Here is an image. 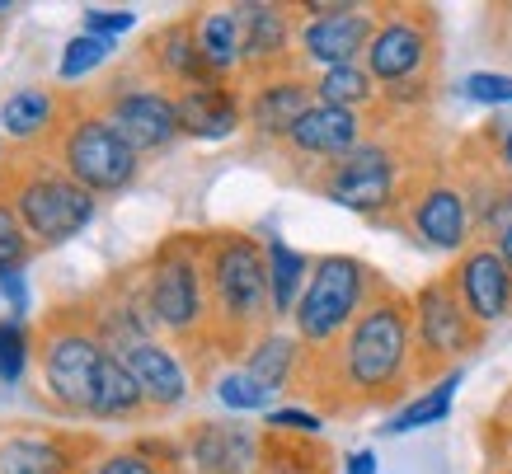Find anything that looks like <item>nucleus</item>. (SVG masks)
<instances>
[{
  "instance_id": "1",
  "label": "nucleus",
  "mask_w": 512,
  "mask_h": 474,
  "mask_svg": "<svg viewBox=\"0 0 512 474\" xmlns=\"http://www.w3.org/2000/svg\"><path fill=\"white\" fill-rule=\"evenodd\" d=\"M301 390L315 399L325 418H357L423 390L419 348H414V310L409 296L386 287L357 324L325 352H311Z\"/></svg>"
},
{
  "instance_id": "45",
  "label": "nucleus",
  "mask_w": 512,
  "mask_h": 474,
  "mask_svg": "<svg viewBox=\"0 0 512 474\" xmlns=\"http://www.w3.org/2000/svg\"><path fill=\"white\" fill-rule=\"evenodd\" d=\"M494 137H498V160H503L512 174V127H494Z\"/></svg>"
},
{
  "instance_id": "25",
  "label": "nucleus",
  "mask_w": 512,
  "mask_h": 474,
  "mask_svg": "<svg viewBox=\"0 0 512 474\" xmlns=\"http://www.w3.org/2000/svg\"><path fill=\"white\" fill-rule=\"evenodd\" d=\"M71 94H57L47 85H19L0 99V137L10 141V151H43L57 123L66 113Z\"/></svg>"
},
{
  "instance_id": "48",
  "label": "nucleus",
  "mask_w": 512,
  "mask_h": 474,
  "mask_svg": "<svg viewBox=\"0 0 512 474\" xmlns=\"http://www.w3.org/2000/svg\"><path fill=\"white\" fill-rule=\"evenodd\" d=\"M5 24H10V5H0V33H5Z\"/></svg>"
},
{
  "instance_id": "17",
  "label": "nucleus",
  "mask_w": 512,
  "mask_h": 474,
  "mask_svg": "<svg viewBox=\"0 0 512 474\" xmlns=\"http://www.w3.org/2000/svg\"><path fill=\"white\" fill-rule=\"evenodd\" d=\"M104 446L80 432L0 428V474H90Z\"/></svg>"
},
{
  "instance_id": "36",
  "label": "nucleus",
  "mask_w": 512,
  "mask_h": 474,
  "mask_svg": "<svg viewBox=\"0 0 512 474\" xmlns=\"http://www.w3.org/2000/svg\"><path fill=\"white\" fill-rule=\"evenodd\" d=\"M33 254H38L33 235L24 230V221H19L15 207L0 198V273H24Z\"/></svg>"
},
{
  "instance_id": "8",
  "label": "nucleus",
  "mask_w": 512,
  "mask_h": 474,
  "mask_svg": "<svg viewBox=\"0 0 512 474\" xmlns=\"http://www.w3.org/2000/svg\"><path fill=\"white\" fill-rule=\"evenodd\" d=\"M386 287H390L386 277L376 273L367 259H357V254H315L311 282H306L301 301H296L292 334L306 343V352L334 348L357 324V315L372 306Z\"/></svg>"
},
{
  "instance_id": "42",
  "label": "nucleus",
  "mask_w": 512,
  "mask_h": 474,
  "mask_svg": "<svg viewBox=\"0 0 512 474\" xmlns=\"http://www.w3.org/2000/svg\"><path fill=\"white\" fill-rule=\"evenodd\" d=\"M343 474H381V456L372 446H357V451L343 456Z\"/></svg>"
},
{
  "instance_id": "33",
  "label": "nucleus",
  "mask_w": 512,
  "mask_h": 474,
  "mask_svg": "<svg viewBox=\"0 0 512 474\" xmlns=\"http://www.w3.org/2000/svg\"><path fill=\"white\" fill-rule=\"evenodd\" d=\"M38 357V329L29 320L0 315V385H19Z\"/></svg>"
},
{
  "instance_id": "20",
  "label": "nucleus",
  "mask_w": 512,
  "mask_h": 474,
  "mask_svg": "<svg viewBox=\"0 0 512 474\" xmlns=\"http://www.w3.org/2000/svg\"><path fill=\"white\" fill-rule=\"evenodd\" d=\"M132 66H137L146 80L165 85L170 94L217 80V76H212V66L202 62L198 33H193V15L165 19L156 33H146V38H141V47H137V57H132Z\"/></svg>"
},
{
  "instance_id": "26",
  "label": "nucleus",
  "mask_w": 512,
  "mask_h": 474,
  "mask_svg": "<svg viewBox=\"0 0 512 474\" xmlns=\"http://www.w3.org/2000/svg\"><path fill=\"white\" fill-rule=\"evenodd\" d=\"M306 362H311V352H306V343L292 334V329H268V334H259L254 343L245 348V357H240V367L254 376L259 385H268L273 395H287V390H301V376H306Z\"/></svg>"
},
{
  "instance_id": "4",
  "label": "nucleus",
  "mask_w": 512,
  "mask_h": 474,
  "mask_svg": "<svg viewBox=\"0 0 512 474\" xmlns=\"http://www.w3.org/2000/svg\"><path fill=\"white\" fill-rule=\"evenodd\" d=\"M141 301L156 334L188 352L198 381L207 371V334H212V301H207V268H202V230H174L146 259H137Z\"/></svg>"
},
{
  "instance_id": "16",
  "label": "nucleus",
  "mask_w": 512,
  "mask_h": 474,
  "mask_svg": "<svg viewBox=\"0 0 512 474\" xmlns=\"http://www.w3.org/2000/svg\"><path fill=\"white\" fill-rule=\"evenodd\" d=\"M376 123H381L376 113H348V108L315 104L273 155H278L287 169H306V174L296 179V184H306L315 169H325V165H334V160H343V155H353L357 146L376 132Z\"/></svg>"
},
{
  "instance_id": "21",
  "label": "nucleus",
  "mask_w": 512,
  "mask_h": 474,
  "mask_svg": "<svg viewBox=\"0 0 512 474\" xmlns=\"http://www.w3.org/2000/svg\"><path fill=\"white\" fill-rule=\"evenodd\" d=\"M123 362L132 371V381H137L151 418H170V413H179L193 399L198 371L188 367V352H179L165 338H146L137 348H127Z\"/></svg>"
},
{
  "instance_id": "23",
  "label": "nucleus",
  "mask_w": 512,
  "mask_h": 474,
  "mask_svg": "<svg viewBox=\"0 0 512 474\" xmlns=\"http://www.w3.org/2000/svg\"><path fill=\"white\" fill-rule=\"evenodd\" d=\"M188 474H259L264 470V432L231 423V418H202L184 432Z\"/></svg>"
},
{
  "instance_id": "39",
  "label": "nucleus",
  "mask_w": 512,
  "mask_h": 474,
  "mask_svg": "<svg viewBox=\"0 0 512 474\" xmlns=\"http://www.w3.org/2000/svg\"><path fill=\"white\" fill-rule=\"evenodd\" d=\"M461 94H466L470 104H484V108L512 104V71H470L461 80Z\"/></svg>"
},
{
  "instance_id": "24",
  "label": "nucleus",
  "mask_w": 512,
  "mask_h": 474,
  "mask_svg": "<svg viewBox=\"0 0 512 474\" xmlns=\"http://www.w3.org/2000/svg\"><path fill=\"white\" fill-rule=\"evenodd\" d=\"M179 127L188 141H231L245 132V85L240 80H207L174 94Z\"/></svg>"
},
{
  "instance_id": "13",
  "label": "nucleus",
  "mask_w": 512,
  "mask_h": 474,
  "mask_svg": "<svg viewBox=\"0 0 512 474\" xmlns=\"http://www.w3.org/2000/svg\"><path fill=\"white\" fill-rule=\"evenodd\" d=\"M381 5H353V0H306L296 5V62L311 76L353 66L367 57Z\"/></svg>"
},
{
  "instance_id": "6",
  "label": "nucleus",
  "mask_w": 512,
  "mask_h": 474,
  "mask_svg": "<svg viewBox=\"0 0 512 474\" xmlns=\"http://www.w3.org/2000/svg\"><path fill=\"white\" fill-rule=\"evenodd\" d=\"M0 198L19 212L38 249L71 245L99 212V198L85 193L47 151H10L0 165Z\"/></svg>"
},
{
  "instance_id": "41",
  "label": "nucleus",
  "mask_w": 512,
  "mask_h": 474,
  "mask_svg": "<svg viewBox=\"0 0 512 474\" xmlns=\"http://www.w3.org/2000/svg\"><path fill=\"white\" fill-rule=\"evenodd\" d=\"M29 277L24 273H0V310L5 315H15V320H29Z\"/></svg>"
},
{
  "instance_id": "29",
  "label": "nucleus",
  "mask_w": 512,
  "mask_h": 474,
  "mask_svg": "<svg viewBox=\"0 0 512 474\" xmlns=\"http://www.w3.org/2000/svg\"><path fill=\"white\" fill-rule=\"evenodd\" d=\"M264 259H268L273 315H278V320H292L296 301H301V291H306V282H311L315 259H311V254H301L296 245H287L282 235H268V240H264Z\"/></svg>"
},
{
  "instance_id": "46",
  "label": "nucleus",
  "mask_w": 512,
  "mask_h": 474,
  "mask_svg": "<svg viewBox=\"0 0 512 474\" xmlns=\"http://www.w3.org/2000/svg\"><path fill=\"white\" fill-rule=\"evenodd\" d=\"M484 474H512V460H484Z\"/></svg>"
},
{
  "instance_id": "47",
  "label": "nucleus",
  "mask_w": 512,
  "mask_h": 474,
  "mask_svg": "<svg viewBox=\"0 0 512 474\" xmlns=\"http://www.w3.org/2000/svg\"><path fill=\"white\" fill-rule=\"evenodd\" d=\"M5 160H10V141L0 137V165H5Z\"/></svg>"
},
{
  "instance_id": "28",
  "label": "nucleus",
  "mask_w": 512,
  "mask_h": 474,
  "mask_svg": "<svg viewBox=\"0 0 512 474\" xmlns=\"http://www.w3.org/2000/svg\"><path fill=\"white\" fill-rule=\"evenodd\" d=\"M461 381H466V367H456V371H447L442 381L423 385L419 395H409L400 409H395L386 423H381V432H386V437H409V432H423V428H437V423H447V418H451V404H456V390H461Z\"/></svg>"
},
{
  "instance_id": "11",
  "label": "nucleus",
  "mask_w": 512,
  "mask_h": 474,
  "mask_svg": "<svg viewBox=\"0 0 512 474\" xmlns=\"http://www.w3.org/2000/svg\"><path fill=\"white\" fill-rule=\"evenodd\" d=\"M400 230L414 249H433V254H466L475 245V216H470L466 188L456 184L447 160H437L419 184L404 193L400 212L386 221Z\"/></svg>"
},
{
  "instance_id": "18",
  "label": "nucleus",
  "mask_w": 512,
  "mask_h": 474,
  "mask_svg": "<svg viewBox=\"0 0 512 474\" xmlns=\"http://www.w3.org/2000/svg\"><path fill=\"white\" fill-rule=\"evenodd\" d=\"M80 306L90 315L94 334L104 338V348L123 357L127 348H137L146 338H160L151 315H146V301H141V277H137V263L113 273L109 282H99L90 296H80Z\"/></svg>"
},
{
  "instance_id": "2",
  "label": "nucleus",
  "mask_w": 512,
  "mask_h": 474,
  "mask_svg": "<svg viewBox=\"0 0 512 474\" xmlns=\"http://www.w3.org/2000/svg\"><path fill=\"white\" fill-rule=\"evenodd\" d=\"M437 160H447V155L428 146L423 118H414V123H386L381 118L376 132L353 155L315 169L301 188H311L315 198L334 202L343 212H357V216H367V221H376V226H386L390 216L400 212L404 193L419 184Z\"/></svg>"
},
{
  "instance_id": "30",
  "label": "nucleus",
  "mask_w": 512,
  "mask_h": 474,
  "mask_svg": "<svg viewBox=\"0 0 512 474\" xmlns=\"http://www.w3.org/2000/svg\"><path fill=\"white\" fill-rule=\"evenodd\" d=\"M259 474H334V451L320 437L264 432V470Z\"/></svg>"
},
{
  "instance_id": "34",
  "label": "nucleus",
  "mask_w": 512,
  "mask_h": 474,
  "mask_svg": "<svg viewBox=\"0 0 512 474\" xmlns=\"http://www.w3.org/2000/svg\"><path fill=\"white\" fill-rule=\"evenodd\" d=\"M207 385H212V395L221 399V409H231V413H268L273 409V390L254 381L245 367H221Z\"/></svg>"
},
{
  "instance_id": "9",
  "label": "nucleus",
  "mask_w": 512,
  "mask_h": 474,
  "mask_svg": "<svg viewBox=\"0 0 512 474\" xmlns=\"http://www.w3.org/2000/svg\"><path fill=\"white\" fill-rule=\"evenodd\" d=\"M409 310H414V348H419L423 385L442 381L466 357H475L484 348V338H489V329L456 296L447 273L428 277V282H419V291H409Z\"/></svg>"
},
{
  "instance_id": "37",
  "label": "nucleus",
  "mask_w": 512,
  "mask_h": 474,
  "mask_svg": "<svg viewBox=\"0 0 512 474\" xmlns=\"http://www.w3.org/2000/svg\"><path fill=\"white\" fill-rule=\"evenodd\" d=\"M132 29H137V10H127V5H80V33H90V38L118 43Z\"/></svg>"
},
{
  "instance_id": "7",
  "label": "nucleus",
  "mask_w": 512,
  "mask_h": 474,
  "mask_svg": "<svg viewBox=\"0 0 512 474\" xmlns=\"http://www.w3.org/2000/svg\"><path fill=\"white\" fill-rule=\"evenodd\" d=\"M43 151L94 198H123L141 179V155L113 132L109 118L90 104V94L66 99L62 123H57Z\"/></svg>"
},
{
  "instance_id": "35",
  "label": "nucleus",
  "mask_w": 512,
  "mask_h": 474,
  "mask_svg": "<svg viewBox=\"0 0 512 474\" xmlns=\"http://www.w3.org/2000/svg\"><path fill=\"white\" fill-rule=\"evenodd\" d=\"M109 62H113V43H104V38H90V33H76V38L62 47L57 80L76 85V80H90L94 71H104Z\"/></svg>"
},
{
  "instance_id": "38",
  "label": "nucleus",
  "mask_w": 512,
  "mask_h": 474,
  "mask_svg": "<svg viewBox=\"0 0 512 474\" xmlns=\"http://www.w3.org/2000/svg\"><path fill=\"white\" fill-rule=\"evenodd\" d=\"M264 432H287V437H320L325 432V413L311 404H273L264 413Z\"/></svg>"
},
{
  "instance_id": "3",
  "label": "nucleus",
  "mask_w": 512,
  "mask_h": 474,
  "mask_svg": "<svg viewBox=\"0 0 512 474\" xmlns=\"http://www.w3.org/2000/svg\"><path fill=\"white\" fill-rule=\"evenodd\" d=\"M202 268H207V301H212V334H207V371L231 367V357H245V348L259 334H268L273 291H268V259L264 240L235 226L202 230Z\"/></svg>"
},
{
  "instance_id": "15",
  "label": "nucleus",
  "mask_w": 512,
  "mask_h": 474,
  "mask_svg": "<svg viewBox=\"0 0 512 474\" xmlns=\"http://www.w3.org/2000/svg\"><path fill=\"white\" fill-rule=\"evenodd\" d=\"M240 85H245V132L259 151H278L292 137V127L320 104L315 76L301 62L287 71H273V76L240 80Z\"/></svg>"
},
{
  "instance_id": "10",
  "label": "nucleus",
  "mask_w": 512,
  "mask_h": 474,
  "mask_svg": "<svg viewBox=\"0 0 512 474\" xmlns=\"http://www.w3.org/2000/svg\"><path fill=\"white\" fill-rule=\"evenodd\" d=\"M90 104L113 123V132L146 160V155H165L174 141H184L179 127V104L174 94L156 80H146L137 66H118V76H109L90 94Z\"/></svg>"
},
{
  "instance_id": "43",
  "label": "nucleus",
  "mask_w": 512,
  "mask_h": 474,
  "mask_svg": "<svg viewBox=\"0 0 512 474\" xmlns=\"http://www.w3.org/2000/svg\"><path fill=\"white\" fill-rule=\"evenodd\" d=\"M489 19H494V29H503V33H498V43L512 52V5H503V10H489Z\"/></svg>"
},
{
  "instance_id": "32",
  "label": "nucleus",
  "mask_w": 512,
  "mask_h": 474,
  "mask_svg": "<svg viewBox=\"0 0 512 474\" xmlns=\"http://www.w3.org/2000/svg\"><path fill=\"white\" fill-rule=\"evenodd\" d=\"M146 418H151V409H146L132 371H127L123 357H113L104 381H99V399H94L90 423H146Z\"/></svg>"
},
{
  "instance_id": "44",
  "label": "nucleus",
  "mask_w": 512,
  "mask_h": 474,
  "mask_svg": "<svg viewBox=\"0 0 512 474\" xmlns=\"http://www.w3.org/2000/svg\"><path fill=\"white\" fill-rule=\"evenodd\" d=\"M489 245H494V249H498V259H503V263H508V268H512V221H508V226H503V230H498V235H494V240H489Z\"/></svg>"
},
{
  "instance_id": "49",
  "label": "nucleus",
  "mask_w": 512,
  "mask_h": 474,
  "mask_svg": "<svg viewBox=\"0 0 512 474\" xmlns=\"http://www.w3.org/2000/svg\"><path fill=\"white\" fill-rule=\"evenodd\" d=\"M498 413H508V418H512V390H508V399H503V404H498Z\"/></svg>"
},
{
  "instance_id": "12",
  "label": "nucleus",
  "mask_w": 512,
  "mask_h": 474,
  "mask_svg": "<svg viewBox=\"0 0 512 474\" xmlns=\"http://www.w3.org/2000/svg\"><path fill=\"white\" fill-rule=\"evenodd\" d=\"M362 66L372 71L381 90L437 76L442 71V19H437V10H428V5H381V19H376Z\"/></svg>"
},
{
  "instance_id": "40",
  "label": "nucleus",
  "mask_w": 512,
  "mask_h": 474,
  "mask_svg": "<svg viewBox=\"0 0 512 474\" xmlns=\"http://www.w3.org/2000/svg\"><path fill=\"white\" fill-rule=\"evenodd\" d=\"M90 474H170L160 470L151 456H141L137 446H104L99 456H94Z\"/></svg>"
},
{
  "instance_id": "19",
  "label": "nucleus",
  "mask_w": 512,
  "mask_h": 474,
  "mask_svg": "<svg viewBox=\"0 0 512 474\" xmlns=\"http://www.w3.org/2000/svg\"><path fill=\"white\" fill-rule=\"evenodd\" d=\"M240 15V80H259L273 71L296 66V5L278 0H245L235 5Z\"/></svg>"
},
{
  "instance_id": "31",
  "label": "nucleus",
  "mask_w": 512,
  "mask_h": 474,
  "mask_svg": "<svg viewBox=\"0 0 512 474\" xmlns=\"http://www.w3.org/2000/svg\"><path fill=\"white\" fill-rule=\"evenodd\" d=\"M315 99L329 108H348V113H376L381 108V85L372 80V71L362 62L334 66L315 76Z\"/></svg>"
},
{
  "instance_id": "14",
  "label": "nucleus",
  "mask_w": 512,
  "mask_h": 474,
  "mask_svg": "<svg viewBox=\"0 0 512 474\" xmlns=\"http://www.w3.org/2000/svg\"><path fill=\"white\" fill-rule=\"evenodd\" d=\"M456 184L466 188L470 216H475V240H494L498 230L512 221V174L498 160V137L494 127H480L475 137H466L447 155Z\"/></svg>"
},
{
  "instance_id": "22",
  "label": "nucleus",
  "mask_w": 512,
  "mask_h": 474,
  "mask_svg": "<svg viewBox=\"0 0 512 474\" xmlns=\"http://www.w3.org/2000/svg\"><path fill=\"white\" fill-rule=\"evenodd\" d=\"M447 277L484 329H498L512 320V268L498 259V249L489 240H475L466 254H456Z\"/></svg>"
},
{
  "instance_id": "27",
  "label": "nucleus",
  "mask_w": 512,
  "mask_h": 474,
  "mask_svg": "<svg viewBox=\"0 0 512 474\" xmlns=\"http://www.w3.org/2000/svg\"><path fill=\"white\" fill-rule=\"evenodd\" d=\"M193 15V33H198L202 62L212 66L217 80H240V15L235 5H202V10H188Z\"/></svg>"
},
{
  "instance_id": "5",
  "label": "nucleus",
  "mask_w": 512,
  "mask_h": 474,
  "mask_svg": "<svg viewBox=\"0 0 512 474\" xmlns=\"http://www.w3.org/2000/svg\"><path fill=\"white\" fill-rule=\"evenodd\" d=\"M118 352L104 348V338L94 334L90 315L80 301H57L38 324V395L47 409L66 413V418H85L90 423L99 381Z\"/></svg>"
}]
</instances>
